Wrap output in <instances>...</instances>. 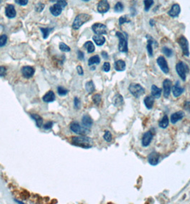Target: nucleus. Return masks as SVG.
Returning <instances> with one entry per match:
<instances>
[{"instance_id":"1","label":"nucleus","mask_w":190,"mask_h":204,"mask_svg":"<svg viewBox=\"0 0 190 204\" xmlns=\"http://www.w3.org/2000/svg\"><path fill=\"white\" fill-rule=\"evenodd\" d=\"M72 143L77 146L89 148L92 146L93 140L90 138L86 136L74 137L72 138Z\"/></svg>"},{"instance_id":"2","label":"nucleus","mask_w":190,"mask_h":204,"mask_svg":"<svg viewBox=\"0 0 190 204\" xmlns=\"http://www.w3.org/2000/svg\"><path fill=\"white\" fill-rule=\"evenodd\" d=\"M91 18V17L87 14H80L75 18L72 27L75 29H78L81 26L83 25L85 22H88Z\"/></svg>"},{"instance_id":"3","label":"nucleus","mask_w":190,"mask_h":204,"mask_svg":"<svg viewBox=\"0 0 190 204\" xmlns=\"http://www.w3.org/2000/svg\"><path fill=\"white\" fill-rule=\"evenodd\" d=\"M129 90L131 92V94L137 98H140L145 92V88L137 83H132L129 87Z\"/></svg>"},{"instance_id":"4","label":"nucleus","mask_w":190,"mask_h":204,"mask_svg":"<svg viewBox=\"0 0 190 204\" xmlns=\"http://www.w3.org/2000/svg\"><path fill=\"white\" fill-rule=\"evenodd\" d=\"M70 129L72 130L73 132H75V133L79 135H85L89 134V132H90V130L88 128L86 127H82V126L80 125V124L78 123H72L71 125H70Z\"/></svg>"},{"instance_id":"5","label":"nucleus","mask_w":190,"mask_h":204,"mask_svg":"<svg viewBox=\"0 0 190 204\" xmlns=\"http://www.w3.org/2000/svg\"><path fill=\"white\" fill-rule=\"evenodd\" d=\"M116 35L119 40V50L122 52H127L128 51V44L126 37L120 32H116Z\"/></svg>"},{"instance_id":"6","label":"nucleus","mask_w":190,"mask_h":204,"mask_svg":"<svg viewBox=\"0 0 190 204\" xmlns=\"http://www.w3.org/2000/svg\"><path fill=\"white\" fill-rule=\"evenodd\" d=\"M176 70H177V73L179 75V76L181 77V79L184 81L185 80L186 73L189 72L188 66L186 64H184V62H179L176 65Z\"/></svg>"},{"instance_id":"7","label":"nucleus","mask_w":190,"mask_h":204,"mask_svg":"<svg viewBox=\"0 0 190 204\" xmlns=\"http://www.w3.org/2000/svg\"><path fill=\"white\" fill-rule=\"evenodd\" d=\"M179 45H180L182 48L183 54L186 56L189 55V43H188L187 40L184 36L180 37L178 40Z\"/></svg>"},{"instance_id":"8","label":"nucleus","mask_w":190,"mask_h":204,"mask_svg":"<svg viewBox=\"0 0 190 204\" xmlns=\"http://www.w3.org/2000/svg\"><path fill=\"white\" fill-rule=\"evenodd\" d=\"M156 62H157L158 65H159L160 69L162 70L164 73L167 74L169 73V71H170V70H169V66L164 57L160 56V57H158L157 59H156Z\"/></svg>"},{"instance_id":"9","label":"nucleus","mask_w":190,"mask_h":204,"mask_svg":"<svg viewBox=\"0 0 190 204\" xmlns=\"http://www.w3.org/2000/svg\"><path fill=\"white\" fill-rule=\"evenodd\" d=\"M92 30L96 34H104L107 33V27L103 24L96 23L93 24Z\"/></svg>"},{"instance_id":"10","label":"nucleus","mask_w":190,"mask_h":204,"mask_svg":"<svg viewBox=\"0 0 190 204\" xmlns=\"http://www.w3.org/2000/svg\"><path fill=\"white\" fill-rule=\"evenodd\" d=\"M172 87V81L169 79H166L163 82V89H164V97L166 98H169Z\"/></svg>"},{"instance_id":"11","label":"nucleus","mask_w":190,"mask_h":204,"mask_svg":"<svg viewBox=\"0 0 190 204\" xmlns=\"http://www.w3.org/2000/svg\"><path fill=\"white\" fill-rule=\"evenodd\" d=\"M110 10V4L107 0H101L97 6V10L100 13H106Z\"/></svg>"},{"instance_id":"12","label":"nucleus","mask_w":190,"mask_h":204,"mask_svg":"<svg viewBox=\"0 0 190 204\" xmlns=\"http://www.w3.org/2000/svg\"><path fill=\"white\" fill-rule=\"evenodd\" d=\"M159 161V155L155 151H153L148 156V162L152 166H156L158 164Z\"/></svg>"},{"instance_id":"13","label":"nucleus","mask_w":190,"mask_h":204,"mask_svg":"<svg viewBox=\"0 0 190 204\" xmlns=\"http://www.w3.org/2000/svg\"><path fill=\"white\" fill-rule=\"evenodd\" d=\"M153 138V134L151 131H148L147 133H145L143 135V138H142V145L144 147H147L150 144L151 141H152Z\"/></svg>"},{"instance_id":"14","label":"nucleus","mask_w":190,"mask_h":204,"mask_svg":"<svg viewBox=\"0 0 190 204\" xmlns=\"http://www.w3.org/2000/svg\"><path fill=\"white\" fill-rule=\"evenodd\" d=\"M184 89L181 87L180 84H179V82H178V81L176 82L175 85L173 86V87H172V92H173V95L176 97V98L180 96L183 93V92H184Z\"/></svg>"},{"instance_id":"15","label":"nucleus","mask_w":190,"mask_h":204,"mask_svg":"<svg viewBox=\"0 0 190 204\" xmlns=\"http://www.w3.org/2000/svg\"><path fill=\"white\" fill-rule=\"evenodd\" d=\"M22 72L24 77H27V78H29V77H32L33 75H34V69L30 66H25L22 68Z\"/></svg>"},{"instance_id":"16","label":"nucleus","mask_w":190,"mask_h":204,"mask_svg":"<svg viewBox=\"0 0 190 204\" xmlns=\"http://www.w3.org/2000/svg\"><path fill=\"white\" fill-rule=\"evenodd\" d=\"M184 116V112L182 111H178L175 113L172 114L171 115V122L172 123L175 124L176 123L178 122L179 120H181Z\"/></svg>"},{"instance_id":"17","label":"nucleus","mask_w":190,"mask_h":204,"mask_svg":"<svg viewBox=\"0 0 190 204\" xmlns=\"http://www.w3.org/2000/svg\"><path fill=\"white\" fill-rule=\"evenodd\" d=\"M181 11L180 7H179V4H174L173 6L172 7V9L170 10L168 12L169 15L171 16L172 17H177L179 15Z\"/></svg>"},{"instance_id":"18","label":"nucleus","mask_w":190,"mask_h":204,"mask_svg":"<svg viewBox=\"0 0 190 204\" xmlns=\"http://www.w3.org/2000/svg\"><path fill=\"white\" fill-rule=\"evenodd\" d=\"M5 13H6L7 17L9 18H14L16 16V11L15 7L13 5H8L5 10Z\"/></svg>"},{"instance_id":"19","label":"nucleus","mask_w":190,"mask_h":204,"mask_svg":"<svg viewBox=\"0 0 190 204\" xmlns=\"http://www.w3.org/2000/svg\"><path fill=\"white\" fill-rule=\"evenodd\" d=\"M154 103V98L152 95L146 97L144 100V103H145L146 108L149 110H151L152 108Z\"/></svg>"},{"instance_id":"20","label":"nucleus","mask_w":190,"mask_h":204,"mask_svg":"<svg viewBox=\"0 0 190 204\" xmlns=\"http://www.w3.org/2000/svg\"><path fill=\"white\" fill-rule=\"evenodd\" d=\"M125 62H124V60H122V59H119V60H117V62L114 63V69L117 70V71H124V70H125Z\"/></svg>"},{"instance_id":"21","label":"nucleus","mask_w":190,"mask_h":204,"mask_svg":"<svg viewBox=\"0 0 190 204\" xmlns=\"http://www.w3.org/2000/svg\"><path fill=\"white\" fill-rule=\"evenodd\" d=\"M51 13L54 16H59L61 13V11H62V7H61L58 4H56L52 6L50 9Z\"/></svg>"},{"instance_id":"22","label":"nucleus","mask_w":190,"mask_h":204,"mask_svg":"<svg viewBox=\"0 0 190 204\" xmlns=\"http://www.w3.org/2000/svg\"><path fill=\"white\" fill-rule=\"evenodd\" d=\"M55 100V95L52 91H49L43 97V101L45 103H51Z\"/></svg>"},{"instance_id":"23","label":"nucleus","mask_w":190,"mask_h":204,"mask_svg":"<svg viewBox=\"0 0 190 204\" xmlns=\"http://www.w3.org/2000/svg\"><path fill=\"white\" fill-rule=\"evenodd\" d=\"M151 91H152V95L154 97V98H159L160 97H161L162 89L156 87V85H153L152 86Z\"/></svg>"},{"instance_id":"24","label":"nucleus","mask_w":190,"mask_h":204,"mask_svg":"<svg viewBox=\"0 0 190 204\" xmlns=\"http://www.w3.org/2000/svg\"><path fill=\"white\" fill-rule=\"evenodd\" d=\"M82 124H83L84 127L88 128H90L93 124V121L90 117V116L87 115L83 116V117H82Z\"/></svg>"},{"instance_id":"25","label":"nucleus","mask_w":190,"mask_h":204,"mask_svg":"<svg viewBox=\"0 0 190 204\" xmlns=\"http://www.w3.org/2000/svg\"><path fill=\"white\" fill-rule=\"evenodd\" d=\"M93 40H94V43H96V45H98V46H101V45H104L105 43L104 37L99 34H96L93 37Z\"/></svg>"},{"instance_id":"26","label":"nucleus","mask_w":190,"mask_h":204,"mask_svg":"<svg viewBox=\"0 0 190 204\" xmlns=\"http://www.w3.org/2000/svg\"><path fill=\"white\" fill-rule=\"evenodd\" d=\"M124 103V100H123V97L121 95L117 94V95L114 97V104L115 106H120L121 105L123 104Z\"/></svg>"},{"instance_id":"27","label":"nucleus","mask_w":190,"mask_h":204,"mask_svg":"<svg viewBox=\"0 0 190 204\" xmlns=\"http://www.w3.org/2000/svg\"><path fill=\"white\" fill-rule=\"evenodd\" d=\"M169 125V118L167 115H164L162 117V119L159 121V125L162 128H166Z\"/></svg>"},{"instance_id":"28","label":"nucleus","mask_w":190,"mask_h":204,"mask_svg":"<svg viewBox=\"0 0 190 204\" xmlns=\"http://www.w3.org/2000/svg\"><path fill=\"white\" fill-rule=\"evenodd\" d=\"M100 62V58L98 55H94L91 58H89L88 63H89V65H98Z\"/></svg>"},{"instance_id":"29","label":"nucleus","mask_w":190,"mask_h":204,"mask_svg":"<svg viewBox=\"0 0 190 204\" xmlns=\"http://www.w3.org/2000/svg\"><path fill=\"white\" fill-rule=\"evenodd\" d=\"M31 117L34 118V120L36 121V124L37 125V127L40 128L42 125V123H43V120L39 115H37V114H31Z\"/></svg>"},{"instance_id":"30","label":"nucleus","mask_w":190,"mask_h":204,"mask_svg":"<svg viewBox=\"0 0 190 204\" xmlns=\"http://www.w3.org/2000/svg\"><path fill=\"white\" fill-rule=\"evenodd\" d=\"M84 47L87 49V52H89V53H91V52H94V50H95L94 44H93L90 41H88L85 44H84Z\"/></svg>"},{"instance_id":"31","label":"nucleus","mask_w":190,"mask_h":204,"mask_svg":"<svg viewBox=\"0 0 190 204\" xmlns=\"http://www.w3.org/2000/svg\"><path fill=\"white\" fill-rule=\"evenodd\" d=\"M85 87H86V90H87V91L89 93L93 92L95 90L94 85V83H93L92 81H89V82H87V83H86Z\"/></svg>"},{"instance_id":"32","label":"nucleus","mask_w":190,"mask_h":204,"mask_svg":"<svg viewBox=\"0 0 190 204\" xmlns=\"http://www.w3.org/2000/svg\"><path fill=\"white\" fill-rule=\"evenodd\" d=\"M153 4H154V1L153 0H145L144 1V4H145V11H148L151 7L152 6Z\"/></svg>"},{"instance_id":"33","label":"nucleus","mask_w":190,"mask_h":204,"mask_svg":"<svg viewBox=\"0 0 190 204\" xmlns=\"http://www.w3.org/2000/svg\"><path fill=\"white\" fill-rule=\"evenodd\" d=\"M40 29H41L42 34H43L44 39H47L48 37L49 34H50L51 30H52V29H50V28H40Z\"/></svg>"},{"instance_id":"34","label":"nucleus","mask_w":190,"mask_h":204,"mask_svg":"<svg viewBox=\"0 0 190 204\" xmlns=\"http://www.w3.org/2000/svg\"><path fill=\"white\" fill-rule=\"evenodd\" d=\"M147 51L148 54L150 57H152L153 55V49H152V40H148V44H147Z\"/></svg>"},{"instance_id":"35","label":"nucleus","mask_w":190,"mask_h":204,"mask_svg":"<svg viewBox=\"0 0 190 204\" xmlns=\"http://www.w3.org/2000/svg\"><path fill=\"white\" fill-rule=\"evenodd\" d=\"M124 10V6H123V4L121 2H117V4H115L114 6V11L117 12H120L123 11Z\"/></svg>"},{"instance_id":"36","label":"nucleus","mask_w":190,"mask_h":204,"mask_svg":"<svg viewBox=\"0 0 190 204\" xmlns=\"http://www.w3.org/2000/svg\"><path fill=\"white\" fill-rule=\"evenodd\" d=\"M101 100H102V97L99 94L94 95L92 98L93 102H94V104H96V105H99L100 103V102H101Z\"/></svg>"},{"instance_id":"37","label":"nucleus","mask_w":190,"mask_h":204,"mask_svg":"<svg viewBox=\"0 0 190 204\" xmlns=\"http://www.w3.org/2000/svg\"><path fill=\"white\" fill-rule=\"evenodd\" d=\"M162 52L167 56V57H170L172 55V50H170V49L168 48V47H164L162 48Z\"/></svg>"},{"instance_id":"38","label":"nucleus","mask_w":190,"mask_h":204,"mask_svg":"<svg viewBox=\"0 0 190 204\" xmlns=\"http://www.w3.org/2000/svg\"><path fill=\"white\" fill-rule=\"evenodd\" d=\"M57 92L60 96H64V95H66L67 94L68 90H67L63 88V87H58Z\"/></svg>"},{"instance_id":"39","label":"nucleus","mask_w":190,"mask_h":204,"mask_svg":"<svg viewBox=\"0 0 190 204\" xmlns=\"http://www.w3.org/2000/svg\"><path fill=\"white\" fill-rule=\"evenodd\" d=\"M7 35H1V36H0V47L4 46L7 43Z\"/></svg>"},{"instance_id":"40","label":"nucleus","mask_w":190,"mask_h":204,"mask_svg":"<svg viewBox=\"0 0 190 204\" xmlns=\"http://www.w3.org/2000/svg\"><path fill=\"white\" fill-rule=\"evenodd\" d=\"M104 139L106 140L107 142H111L112 140V135L111 134L110 131L105 132L104 135Z\"/></svg>"},{"instance_id":"41","label":"nucleus","mask_w":190,"mask_h":204,"mask_svg":"<svg viewBox=\"0 0 190 204\" xmlns=\"http://www.w3.org/2000/svg\"><path fill=\"white\" fill-rule=\"evenodd\" d=\"M59 49H60L61 51H62V52H69L70 51L69 47H68L67 45L64 43L59 44Z\"/></svg>"},{"instance_id":"42","label":"nucleus","mask_w":190,"mask_h":204,"mask_svg":"<svg viewBox=\"0 0 190 204\" xmlns=\"http://www.w3.org/2000/svg\"><path fill=\"white\" fill-rule=\"evenodd\" d=\"M103 70L104 72H109L110 70V64L109 62H104L103 65Z\"/></svg>"},{"instance_id":"43","label":"nucleus","mask_w":190,"mask_h":204,"mask_svg":"<svg viewBox=\"0 0 190 204\" xmlns=\"http://www.w3.org/2000/svg\"><path fill=\"white\" fill-rule=\"evenodd\" d=\"M119 24H120V25H122V24L125 23V22H129V20H128L127 18H126V17L123 16V17H121L120 18H119Z\"/></svg>"},{"instance_id":"44","label":"nucleus","mask_w":190,"mask_h":204,"mask_svg":"<svg viewBox=\"0 0 190 204\" xmlns=\"http://www.w3.org/2000/svg\"><path fill=\"white\" fill-rule=\"evenodd\" d=\"M57 4H58L61 7L64 8L66 6V0H58L57 1Z\"/></svg>"},{"instance_id":"45","label":"nucleus","mask_w":190,"mask_h":204,"mask_svg":"<svg viewBox=\"0 0 190 204\" xmlns=\"http://www.w3.org/2000/svg\"><path fill=\"white\" fill-rule=\"evenodd\" d=\"M16 3L19 5H22V6H24V5L27 4L28 3V0H15Z\"/></svg>"},{"instance_id":"46","label":"nucleus","mask_w":190,"mask_h":204,"mask_svg":"<svg viewBox=\"0 0 190 204\" xmlns=\"http://www.w3.org/2000/svg\"><path fill=\"white\" fill-rule=\"evenodd\" d=\"M80 106V100L78 99L77 98H75V108L78 109Z\"/></svg>"},{"instance_id":"47","label":"nucleus","mask_w":190,"mask_h":204,"mask_svg":"<svg viewBox=\"0 0 190 204\" xmlns=\"http://www.w3.org/2000/svg\"><path fill=\"white\" fill-rule=\"evenodd\" d=\"M52 125H53V123H52V122H48L45 125L44 128H45V129H46V130H49L52 127Z\"/></svg>"},{"instance_id":"48","label":"nucleus","mask_w":190,"mask_h":204,"mask_svg":"<svg viewBox=\"0 0 190 204\" xmlns=\"http://www.w3.org/2000/svg\"><path fill=\"white\" fill-rule=\"evenodd\" d=\"M6 73V69L4 67L0 66V76H4Z\"/></svg>"},{"instance_id":"49","label":"nucleus","mask_w":190,"mask_h":204,"mask_svg":"<svg viewBox=\"0 0 190 204\" xmlns=\"http://www.w3.org/2000/svg\"><path fill=\"white\" fill-rule=\"evenodd\" d=\"M77 73H78L79 75H83L84 71H83V69H82V67H81V66H77Z\"/></svg>"},{"instance_id":"50","label":"nucleus","mask_w":190,"mask_h":204,"mask_svg":"<svg viewBox=\"0 0 190 204\" xmlns=\"http://www.w3.org/2000/svg\"><path fill=\"white\" fill-rule=\"evenodd\" d=\"M44 9V4H41V3H39V4H37V6L36 7V10L37 12H41L42 10Z\"/></svg>"},{"instance_id":"51","label":"nucleus","mask_w":190,"mask_h":204,"mask_svg":"<svg viewBox=\"0 0 190 204\" xmlns=\"http://www.w3.org/2000/svg\"><path fill=\"white\" fill-rule=\"evenodd\" d=\"M184 108H185L187 111L190 112V102H189V103H186L185 105H184Z\"/></svg>"},{"instance_id":"52","label":"nucleus","mask_w":190,"mask_h":204,"mask_svg":"<svg viewBox=\"0 0 190 204\" xmlns=\"http://www.w3.org/2000/svg\"><path fill=\"white\" fill-rule=\"evenodd\" d=\"M78 57L80 58V59H83L84 58V54L83 52H82L81 51H79L78 52Z\"/></svg>"},{"instance_id":"53","label":"nucleus","mask_w":190,"mask_h":204,"mask_svg":"<svg viewBox=\"0 0 190 204\" xmlns=\"http://www.w3.org/2000/svg\"><path fill=\"white\" fill-rule=\"evenodd\" d=\"M102 54L104 58H105V59H107V58H108V54H107V52H103L102 53Z\"/></svg>"},{"instance_id":"54","label":"nucleus","mask_w":190,"mask_h":204,"mask_svg":"<svg viewBox=\"0 0 190 204\" xmlns=\"http://www.w3.org/2000/svg\"><path fill=\"white\" fill-rule=\"evenodd\" d=\"M50 1H53V2H54V1H57L58 0H50Z\"/></svg>"},{"instance_id":"55","label":"nucleus","mask_w":190,"mask_h":204,"mask_svg":"<svg viewBox=\"0 0 190 204\" xmlns=\"http://www.w3.org/2000/svg\"><path fill=\"white\" fill-rule=\"evenodd\" d=\"M82 1H89V0H82Z\"/></svg>"},{"instance_id":"56","label":"nucleus","mask_w":190,"mask_h":204,"mask_svg":"<svg viewBox=\"0 0 190 204\" xmlns=\"http://www.w3.org/2000/svg\"><path fill=\"white\" fill-rule=\"evenodd\" d=\"M1 1V0H0V1Z\"/></svg>"}]
</instances>
